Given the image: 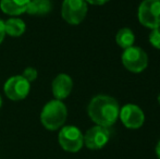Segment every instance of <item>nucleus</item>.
I'll use <instances>...</instances> for the list:
<instances>
[{
    "instance_id": "f257e3e1",
    "label": "nucleus",
    "mask_w": 160,
    "mask_h": 159,
    "mask_svg": "<svg viewBox=\"0 0 160 159\" xmlns=\"http://www.w3.org/2000/svg\"><path fill=\"white\" fill-rule=\"evenodd\" d=\"M87 112L93 122L100 127H109L117 122L120 113L119 102L108 95H97L91 100Z\"/></svg>"
},
{
    "instance_id": "f03ea898",
    "label": "nucleus",
    "mask_w": 160,
    "mask_h": 159,
    "mask_svg": "<svg viewBox=\"0 0 160 159\" xmlns=\"http://www.w3.org/2000/svg\"><path fill=\"white\" fill-rule=\"evenodd\" d=\"M68 117L67 107L61 100H51L45 105L40 113L42 124L50 131L61 127Z\"/></svg>"
},
{
    "instance_id": "7ed1b4c3",
    "label": "nucleus",
    "mask_w": 160,
    "mask_h": 159,
    "mask_svg": "<svg viewBox=\"0 0 160 159\" xmlns=\"http://www.w3.org/2000/svg\"><path fill=\"white\" fill-rule=\"evenodd\" d=\"M138 21L150 30L160 27V0H143L137 11Z\"/></svg>"
},
{
    "instance_id": "20e7f679",
    "label": "nucleus",
    "mask_w": 160,
    "mask_h": 159,
    "mask_svg": "<svg viewBox=\"0 0 160 159\" xmlns=\"http://www.w3.org/2000/svg\"><path fill=\"white\" fill-rule=\"evenodd\" d=\"M122 63L128 71L141 73L148 66V56L141 47L132 46L124 49L122 53Z\"/></svg>"
},
{
    "instance_id": "39448f33",
    "label": "nucleus",
    "mask_w": 160,
    "mask_h": 159,
    "mask_svg": "<svg viewBox=\"0 0 160 159\" xmlns=\"http://www.w3.org/2000/svg\"><path fill=\"white\" fill-rule=\"evenodd\" d=\"M58 140L60 146L69 153H78L84 145V135L81 130L72 125L62 127L59 132Z\"/></svg>"
},
{
    "instance_id": "423d86ee",
    "label": "nucleus",
    "mask_w": 160,
    "mask_h": 159,
    "mask_svg": "<svg viewBox=\"0 0 160 159\" xmlns=\"http://www.w3.org/2000/svg\"><path fill=\"white\" fill-rule=\"evenodd\" d=\"M87 14V2L85 0H64L61 8V15L68 23L80 24Z\"/></svg>"
},
{
    "instance_id": "0eeeda50",
    "label": "nucleus",
    "mask_w": 160,
    "mask_h": 159,
    "mask_svg": "<svg viewBox=\"0 0 160 159\" xmlns=\"http://www.w3.org/2000/svg\"><path fill=\"white\" fill-rule=\"evenodd\" d=\"M119 118L128 129H138L145 122L144 111L134 104H127L120 108Z\"/></svg>"
},
{
    "instance_id": "6e6552de",
    "label": "nucleus",
    "mask_w": 160,
    "mask_h": 159,
    "mask_svg": "<svg viewBox=\"0 0 160 159\" xmlns=\"http://www.w3.org/2000/svg\"><path fill=\"white\" fill-rule=\"evenodd\" d=\"M31 84L22 75L10 77L4 84V93L12 100H22L28 95Z\"/></svg>"
},
{
    "instance_id": "1a4fd4ad",
    "label": "nucleus",
    "mask_w": 160,
    "mask_h": 159,
    "mask_svg": "<svg viewBox=\"0 0 160 159\" xmlns=\"http://www.w3.org/2000/svg\"><path fill=\"white\" fill-rule=\"evenodd\" d=\"M110 137V132L108 127L95 125L91 127L84 135V144L87 148L92 151L101 149L108 143Z\"/></svg>"
},
{
    "instance_id": "9d476101",
    "label": "nucleus",
    "mask_w": 160,
    "mask_h": 159,
    "mask_svg": "<svg viewBox=\"0 0 160 159\" xmlns=\"http://www.w3.org/2000/svg\"><path fill=\"white\" fill-rule=\"evenodd\" d=\"M73 88V81L68 74H59L52 82V93L58 100H62L70 95Z\"/></svg>"
},
{
    "instance_id": "9b49d317",
    "label": "nucleus",
    "mask_w": 160,
    "mask_h": 159,
    "mask_svg": "<svg viewBox=\"0 0 160 159\" xmlns=\"http://www.w3.org/2000/svg\"><path fill=\"white\" fill-rule=\"evenodd\" d=\"M31 0H0V8L6 14L20 15L26 12Z\"/></svg>"
},
{
    "instance_id": "f8f14e48",
    "label": "nucleus",
    "mask_w": 160,
    "mask_h": 159,
    "mask_svg": "<svg viewBox=\"0 0 160 159\" xmlns=\"http://www.w3.org/2000/svg\"><path fill=\"white\" fill-rule=\"evenodd\" d=\"M4 28H6V34L12 37H19L25 32L26 25L21 19L12 17L4 22Z\"/></svg>"
},
{
    "instance_id": "ddd939ff",
    "label": "nucleus",
    "mask_w": 160,
    "mask_h": 159,
    "mask_svg": "<svg viewBox=\"0 0 160 159\" xmlns=\"http://www.w3.org/2000/svg\"><path fill=\"white\" fill-rule=\"evenodd\" d=\"M51 10L50 0H31L26 12L32 15H44Z\"/></svg>"
},
{
    "instance_id": "4468645a",
    "label": "nucleus",
    "mask_w": 160,
    "mask_h": 159,
    "mask_svg": "<svg viewBox=\"0 0 160 159\" xmlns=\"http://www.w3.org/2000/svg\"><path fill=\"white\" fill-rule=\"evenodd\" d=\"M116 42L121 48L127 49L128 47L134 46L135 42V35L131 28L123 27L117 33L116 35Z\"/></svg>"
},
{
    "instance_id": "2eb2a0df",
    "label": "nucleus",
    "mask_w": 160,
    "mask_h": 159,
    "mask_svg": "<svg viewBox=\"0 0 160 159\" xmlns=\"http://www.w3.org/2000/svg\"><path fill=\"white\" fill-rule=\"evenodd\" d=\"M149 42L154 48L160 49V27L152 30L149 34Z\"/></svg>"
},
{
    "instance_id": "dca6fc26",
    "label": "nucleus",
    "mask_w": 160,
    "mask_h": 159,
    "mask_svg": "<svg viewBox=\"0 0 160 159\" xmlns=\"http://www.w3.org/2000/svg\"><path fill=\"white\" fill-rule=\"evenodd\" d=\"M22 77L31 83V82H33V81H35L36 77H37V70L34 68H26L25 70L23 71Z\"/></svg>"
},
{
    "instance_id": "f3484780",
    "label": "nucleus",
    "mask_w": 160,
    "mask_h": 159,
    "mask_svg": "<svg viewBox=\"0 0 160 159\" xmlns=\"http://www.w3.org/2000/svg\"><path fill=\"white\" fill-rule=\"evenodd\" d=\"M4 36H6V28H4V22L0 19V44L3 42Z\"/></svg>"
},
{
    "instance_id": "a211bd4d",
    "label": "nucleus",
    "mask_w": 160,
    "mask_h": 159,
    "mask_svg": "<svg viewBox=\"0 0 160 159\" xmlns=\"http://www.w3.org/2000/svg\"><path fill=\"white\" fill-rule=\"evenodd\" d=\"M85 1L91 4H94V6H102V4L107 3L108 1H110V0H85Z\"/></svg>"
},
{
    "instance_id": "6ab92c4d",
    "label": "nucleus",
    "mask_w": 160,
    "mask_h": 159,
    "mask_svg": "<svg viewBox=\"0 0 160 159\" xmlns=\"http://www.w3.org/2000/svg\"><path fill=\"white\" fill-rule=\"evenodd\" d=\"M156 155H157V157L160 159V141L158 142V144H157V146H156Z\"/></svg>"
},
{
    "instance_id": "aec40b11",
    "label": "nucleus",
    "mask_w": 160,
    "mask_h": 159,
    "mask_svg": "<svg viewBox=\"0 0 160 159\" xmlns=\"http://www.w3.org/2000/svg\"><path fill=\"white\" fill-rule=\"evenodd\" d=\"M1 105H2V99H1V96H0V108H1Z\"/></svg>"
},
{
    "instance_id": "412c9836",
    "label": "nucleus",
    "mask_w": 160,
    "mask_h": 159,
    "mask_svg": "<svg viewBox=\"0 0 160 159\" xmlns=\"http://www.w3.org/2000/svg\"><path fill=\"white\" fill-rule=\"evenodd\" d=\"M158 102H159V105H160V93H159V95H158Z\"/></svg>"
}]
</instances>
